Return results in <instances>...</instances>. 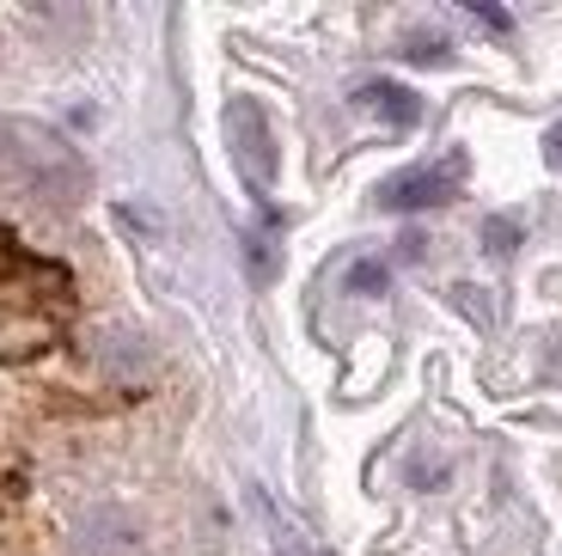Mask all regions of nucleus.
Returning <instances> with one entry per match:
<instances>
[{
    "instance_id": "obj_2",
    "label": "nucleus",
    "mask_w": 562,
    "mask_h": 556,
    "mask_svg": "<svg viewBox=\"0 0 562 556\" xmlns=\"http://www.w3.org/2000/svg\"><path fill=\"white\" fill-rule=\"evenodd\" d=\"M355 104H367L373 116H385L392 129H416L422 123V98L409 92V86H392V80H373L355 92Z\"/></svg>"
},
{
    "instance_id": "obj_6",
    "label": "nucleus",
    "mask_w": 562,
    "mask_h": 556,
    "mask_svg": "<svg viewBox=\"0 0 562 556\" xmlns=\"http://www.w3.org/2000/svg\"><path fill=\"white\" fill-rule=\"evenodd\" d=\"M471 19H477V25H490V31H502V37L514 31V19H507L502 7H490V0H471Z\"/></svg>"
},
{
    "instance_id": "obj_3",
    "label": "nucleus",
    "mask_w": 562,
    "mask_h": 556,
    "mask_svg": "<svg viewBox=\"0 0 562 556\" xmlns=\"http://www.w3.org/2000/svg\"><path fill=\"white\" fill-rule=\"evenodd\" d=\"M404 62H416V68H447L452 43L447 37H416V43H404Z\"/></svg>"
},
{
    "instance_id": "obj_4",
    "label": "nucleus",
    "mask_w": 562,
    "mask_h": 556,
    "mask_svg": "<svg viewBox=\"0 0 562 556\" xmlns=\"http://www.w3.org/2000/svg\"><path fill=\"white\" fill-rule=\"evenodd\" d=\"M385 281H392V269H385L380 257H361V264L349 269V293H385Z\"/></svg>"
},
{
    "instance_id": "obj_5",
    "label": "nucleus",
    "mask_w": 562,
    "mask_h": 556,
    "mask_svg": "<svg viewBox=\"0 0 562 556\" xmlns=\"http://www.w3.org/2000/svg\"><path fill=\"white\" fill-rule=\"evenodd\" d=\"M514 245H520V226H514V221H490V226H483V251H495V257H507Z\"/></svg>"
},
{
    "instance_id": "obj_1",
    "label": "nucleus",
    "mask_w": 562,
    "mask_h": 556,
    "mask_svg": "<svg viewBox=\"0 0 562 556\" xmlns=\"http://www.w3.org/2000/svg\"><path fill=\"white\" fill-rule=\"evenodd\" d=\"M459 196V166H428V171H404V178H392L380 190V209L392 214H416V209H440V202H452Z\"/></svg>"
},
{
    "instance_id": "obj_7",
    "label": "nucleus",
    "mask_w": 562,
    "mask_h": 556,
    "mask_svg": "<svg viewBox=\"0 0 562 556\" xmlns=\"http://www.w3.org/2000/svg\"><path fill=\"white\" fill-rule=\"evenodd\" d=\"M544 159H550V166L562 171V123H557V129H550V135H544Z\"/></svg>"
}]
</instances>
